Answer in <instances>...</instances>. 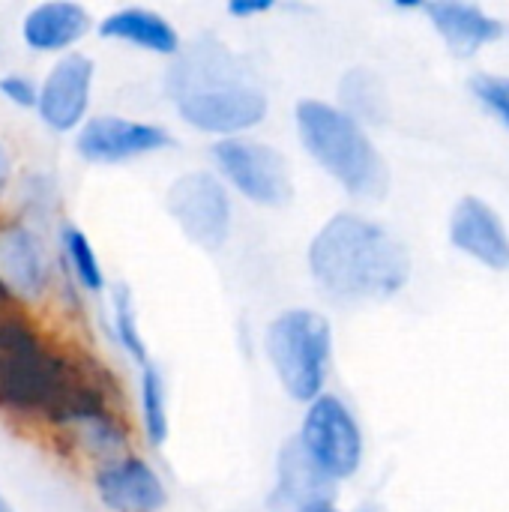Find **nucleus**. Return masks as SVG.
<instances>
[{
	"instance_id": "1",
	"label": "nucleus",
	"mask_w": 509,
	"mask_h": 512,
	"mask_svg": "<svg viewBox=\"0 0 509 512\" xmlns=\"http://www.w3.org/2000/svg\"><path fill=\"white\" fill-rule=\"evenodd\" d=\"M309 270L336 300L378 303L408 285L411 255L384 225L357 213H339L315 234Z\"/></svg>"
},
{
	"instance_id": "2",
	"label": "nucleus",
	"mask_w": 509,
	"mask_h": 512,
	"mask_svg": "<svg viewBox=\"0 0 509 512\" xmlns=\"http://www.w3.org/2000/svg\"><path fill=\"white\" fill-rule=\"evenodd\" d=\"M168 93L186 123L204 132L234 135L267 114L264 90L249 81L243 63L219 42L201 39L168 72Z\"/></svg>"
},
{
	"instance_id": "3",
	"label": "nucleus",
	"mask_w": 509,
	"mask_h": 512,
	"mask_svg": "<svg viewBox=\"0 0 509 512\" xmlns=\"http://www.w3.org/2000/svg\"><path fill=\"white\" fill-rule=\"evenodd\" d=\"M297 132L309 156L357 198H381L390 186V171L360 120L345 108L303 99L297 105Z\"/></svg>"
},
{
	"instance_id": "4",
	"label": "nucleus",
	"mask_w": 509,
	"mask_h": 512,
	"mask_svg": "<svg viewBox=\"0 0 509 512\" xmlns=\"http://www.w3.org/2000/svg\"><path fill=\"white\" fill-rule=\"evenodd\" d=\"M333 351L330 321L309 309L282 312L267 327V357L285 387L297 402H315L324 390Z\"/></svg>"
},
{
	"instance_id": "5",
	"label": "nucleus",
	"mask_w": 509,
	"mask_h": 512,
	"mask_svg": "<svg viewBox=\"0 0 509 512\" xmlns=\"http://www.w3.org/2000/svg\"><path fill=\"white\" fill-rule=\"evenodd\" d=\"M297 444L330 480L351 477L363 462V432L339 396H318L309 402Z\"/></svg>"
},
{
	"instance_id": "6",
	"label": "nucleus",
	"mask_w": 509,
	"mask_h": 512,
	"mask_svg": "<svg viewBox=\"0 0 509 512\" xmlns=\"http://www.w3.org/2000/svg\"><path fill=\"white\" fill-rule=\"evenodd\" d=\"M213 159L231 186L249 201L279 207L291 198V174L279 150L261 141L225 138L213 147Z\"/></svg>"
},
{
	"instance_id": "7",
	"label": "nucleus",
	"mask_w": 509,
	"mask_h": 512,
	"mask_svg": "<svg viewBox=\"0 0 509 512\" xmlns=\"http://www.w3.org/2000/svg\"><path fill=\"white\" fill-rule=\"evenodd\" d=\"M168 210L192 243L204 249H219L225 243L231 228V201L213 174L195 171L174 180L168 189Z\"/></svg>"
},
{
	"instance_id": "8",
	"label": "nucleus",
	"mask_w": 509,
	"mask_h": 512,
	"mask_svg": "<svg viewBox=\"0 0 509 512\" xmlns=\"http://www.w3.org/2000/svg\"><path fill=\"white\" fill-rule=\"evenodd\" d=\"M174 138L153 123H138L126 117H93L81 126L75 147L81 159L93 165H114L144 153H156L171 147Z\"/></svg>"
},
{
	"instance_id": "9",
	"label": "nucleus",
	"mask_w": 509,
	"mask_h": 512,
	"mask_svg": "<svg viewBox=\"0 0 509 512\" xmlns=\"http://www.w3.org/2000/svg\"><path fill=\"white\" fill-rule=\"evenodd\" d=\"M450 243L492 270H509V231L498 210L477 198L465 195L450 216Z\"/></svg>"
},
{
	"instance_id": "10",
	"label": "nucleus",
	"mask_w": 509,
	"mask_h": 512,
	"mask_svg": "<svg viewBox=\"0 0 509 512\" xmlns=\"http://www.w3.org/2000/svg\"><path fill=\"white\" fill-rule=\"evenodd\" d=\"M90 84H93V60L84 54L63 57L45 78L36 108L42 120L57 129L69 132L84 120L87 102H90Z\"/></svg>"
},
{
	"instance_id": "11",
	"label": "nucleus",
	"mask_w": 509,
	"mask_h": 512,
	"mask_svg": "<svg viewBox=\"0 0 509 512\" xmlns=\"http://www.w3.org/2000/svg\"><path fill=\"white\" fill-rule=\"evenodd\" d=\"M96 492L114 512H156L165 507V486L159 474L135 456L108 462L96 474Z\"/></svg>"
},
{
	"instance_id": "12",
	"label": "nucleus",
	"mask_w": 509,
	"mask_h": 512,
	"mask_svg": "<svg viewBox=\"0 0 509 512\" xmlns=\"http://www.w3.org/2000/svg\"><path fill=\"white\" fill-rule=\"evenodd\" d=\"M51 279V261L39 237L21 225L0 228V288L36 300L45 294Z\"/></svg>"
},
{
	"instance_id": "13",
	"label": "nucleus",
	"mask_w": 509,
	"mask_h": 512,
	"mask_svg": "<svg viewBox=\"0 0 509 512\" xmlns=\"http://www.w3.org/2000/svg\"><path fill=\"white\" fill-rule=\"evenodd\" d=\"M423 9L432 18L435 30L447 39V45L462 57H471L486 42H495L504 36V24L477 3L435 0V3H426Z\"/></svg>"
},
{
	"instance_id": "14",
	"label": "nucleus",
	"mask_w": 509,
	"mask_h": 512,
	"mask_svg": "<svg viewBox=\"0 0 509 512\" xmlns=\"http://www.w3.org/2000/svg\"><path fill=\"white\" fill-rule=\"evenodd\" d=\"M90 30V15L78 3H39L27 12L21 36L33 51H60Z\"/></svg>"
},
{
	"instance_id": "15",
	"label": "nucleus",
	"mask_w": 509,
	"mask_h": 512,
	"mask_svg": "<svg viewBox=\"0 0 509 512\" xmlns=\"http://www.w3.org/2000/svg\"><path fill=\"white\" fill-rule=\"evenodd\" d=\"M99 33L105 39H120V42H132L144 51L153 54H177L180 51V36L177 30L153 9H141V6H129V9H117L111 12L102 24Z\"/></svg>"
},
{
	"instance_id": "16",
	"label": "nucleus",
	"mask_w": 509,
	"mask_h": 512,
	"mask_svg": "<svg viewBox=\"0 0 509 512\" xmlns=\"http://www.w3.org/2000/svg\"><path fill=\"white\" fill-rule=\"evenodd\" d=\"M330 486H333V480L324 477V474L309 462V456L303 453V447H300L297 441H291V444L282 450V459H279V489H282V495L297 507V512L312 507V504L333 501Z\"/></svg>"
},
{
	"instance_id": "17",
	"label": "nucleus",
	"mask_w": 509,
	"mask_h": 512,
	"mask_svg": "<svg viewBox=\"0 0 509 512\" xmlns=\"http://www.w3.org/2000/svg\"><path fill=\"white\" fill-rule=\"evenodd\" d=\"M141 420L147 441L162 447L168 438V393H165V378L156 366H144L141 375Z\"/></svg>"
},
{
	"instance_id": "18",
	"label": "nucleus",
	"mask_w": 509,
	"mask_h": 512,
	"mask_svg": "<svg viewBox=\"0 0 509 512\" xmlns=\"http://www.w3.org/2000/svg\"><path fill=\"white\" fill-rule=\"evenodd\" d=\"M342 99L351 108L348 114L357 120V114L369 117V120H381L387 111V96L378 84V78L369 69H351L342 78Z\"/></svg>"
},
{
	"instance_id": "19",
	"label": "nucleus",
	"mask_w": 509,
	"mask_h": 512,
	"mask_svg": "<svg viewBox=\"0 0 509 512\" xmlns=\"http://www.w3.org/2000/svg\"><path fill=\"white\" fill-rule=\"evenodd\" d=\"M63 246H66V255H69V264L78 276V282L87 288V291H102L105 288V276H102V267H99V258L90 246V240L84 237V231L78 228H66L63 231Z\"/></svg>"
},
{
	"instance_id": "20",
	"label": "nucleus",
	"mask_w": 509,
	"mask_h": 512,
	"mask_svg": "<svg viewBox=\"0 0 509 512\" xmlns=\"http://www.w3.org/2000/svg\"><path fill=\"white\" fill-rule=\"evenodd\" d=\"M114 330H117V342L123 345V351L147 366V348H144V336L138 330V318H135V309H132V294L126 285H117L114 288Z\"/></svg>"
},
{
	"instance_id": "21",
	"label": "nucleus",
	"mask_w": 509,
	"mask_h": 512,
	"mask_svg": "<svg viewBox=\"0 0 509 512\" xmlns=\"http://www.w3.org/2000/svg\"><path fill=\"white\" fill-rule=\"evenodd\" d=\"M468 87L474 90V96L495 114L501 117V123L509 129V75L498 72H474Z\"/></svg>"
},
{
	"instance_id": "22",
	"label": "nucleus",
	"mask_w": 509,
	"mask_h": 512,
	"mask_svg": "<svg viewBox=\"0 0 509 512\" xmlns=\"http://www.w3.org/2000/svg\"><path fill=\"white\" fill-rule=\"evenodd\" d=\"M0 93H3L9 102L21 105V108H30V105H36V99H39V90H36L27 78H21V75H6V78H0Z\"/></svg>"
},
{
	"instance_id": "23",
	"label": "nucleus",
	"mask_w": 509,
	"mask_h": 512,
	"mask_svg": "<svg viewBox=\"0 0 509 512\" xmlns=\"http://www.w3.org/2000/svg\"><path fill=\"white\" fill-rule=\"evenodd\" d=\"M267 9H273V3H270V0H234V3L228 6V12H231V15H237V18L258 15V12H267Z\"/></svg>"
},
{
	"instance_id": "24",
	"label": "nucleus",
	"mask_w": 509,
	"mask_h": 512,
	"mask_svg": "<svg viewBox=\"0 0 509 512\" xmlns=\"http://www.w3.org/2000/svg\"><path fill=\"white\" fill-rule=\"evenodd\" d=\"M6 180H9V156H6V150L0 144V192L6 189Z\"/></svg>"
},
{
	"instance_id": "25",
	"label": "nucleus",
	"mask_w": 509,
	"mask_h": 512,
	"mask_svg": "<svg viewBox=\"0 0 509 512\" xmlns=\"http://www.w3.org/2000/svg\"><path fill=\"white\" fill-rule=\"evenodd\" d=\"M300 512H336V507H333V501H324V504H312V507Z\"/></svg>"
},
{
	"instance_id": "26",
	"label": "nucleus",
	"mask_w": 509,
	"mask_h": 512,
	"mask_svg": "<svg viewBox=\"0 0 509 512\" xmlns=\"http://www.w3.org/2000/svg\"><path fill=\"white\" fill-rule=\"evenodd\" d=\"M0 512H3V504H0Z\"/></svg>"
}]
</instances>
